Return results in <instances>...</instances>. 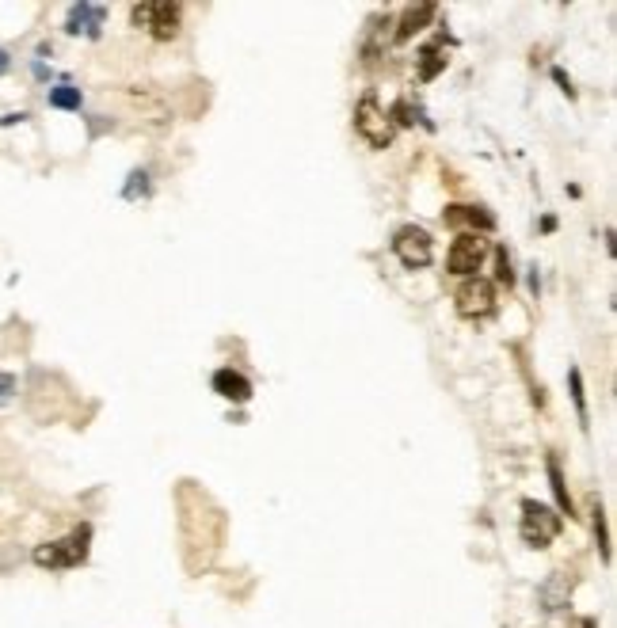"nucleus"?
<instances>
[{
	"mask_svg": "<svg viewBox=\"0 0 617 628\" xmlns=\"http://www.w3.org/2000/svg\"><path fill=\"white\" fill-rule=\"evenodd\" d=\"M446 42H435V46H427L419 54V65H416V73H419V80H435L442 69H446Z\"/></svg>",
	"mask_w": 617,
	"mask_h": 628,
	"instance_id": "ddd939ff",
	"label": "nucleus"
},
{
	"mask_svg": "<svg viewBox=\"0 0 617 628\" xmlns=\"http://www.w3.org/2000/svg\"><path fill=\"white\" fill-rule=\"evenodd\" d=\"M594 537H599L602 556L610 560V533H606V514H602V503H594Z\"/></svg>",
	"mask_w": 617,
	"mask_h": 628,
	"instance_id": "dca6fc26",
	"label": "nucleus"
},
{
	"mask_svg": "<svg viewBox=\"0 0 617 628\" xmlns=\"http://www.w3.org/2000/svg\"><path fill=\"white\" fill-rule=\"evenodd\" d=\"M549 480H552V491H557V503L564 514H571V499H568V488H564V476H560V465L549 458Z\"/></svg>",
	"mask_w": 617,
	"mask_h": 628,
	"instance_id": "2eb2a0df",
	"label": "nucleus"
},
{
	"mask_svg": "<svg viewBox=\"0 0 617 628\" xmlns=\"http://www.w3.org/2000/svg\"><path fill=\"white\" fill-rule=\"evenodd\" d=\"M50 107H61V111H77V107H80V88L57 84V88H50Z\"/></svg>",
	"mask_w": 617,
	"mask_h": 628,
	"instance_id": "4468645a",
	"label": "nucleus"
},
{
	"mask_svg": "<svg viewBox=\"0 0 617 628\" xmlns=\"http://www.w3.org/2000/svg\"><path fill=\"white\" fill-rule=\"evenodd\" d=\"M568 381H571V400H576V407H580V419L587 423V400H583V377H580V370H571Z\"/></svg>",
	"mask_w": 617,
	"mask_h": 628,
	"instance_id": "f3484780",
	"label": "nucleus"
},
{
	"mask_svg": "<svg viewBox=\"0 0 617 628\" xmlns=\"http://www.w3.org/2000/svg\"><path fill=\"white\" fill-rule=\"evenodd\" d=\"M435 19V5H416V8H408L404 12V19L396 24V42H408L416 31H423Z\"/></svg>",
	"mask_w": 617,
	"mask_h": 628,
	"instance_id": "f8f14e48",
	"label": "nucleus"
},
{
	"mask_svg": "<svg viewBox=\"0 0 617 628\" xmlns=\"http://www.w3.org/2000/svg\"><path fill=\"white\" fill-rule=\"evenodd\" d=\"M8 65H12V57H8L5 50H0V77H5V73H8Z\"/></svg>",
	"mask_w": 617,
	"mask_h": 628,
	"instance_id": "aec40b11",
	"label": "nucleus"
},
{
	"mask_svg": "<svg viewBox=\"0 0 617 628\" xmlns=\"http://www.w3.org/2000/svg\"><path fill=\"white\" fill-rule=\"evenodd\" d=\"M103 15H108V12H103L99 5H73L69 8V19H66V31L69 35H99V27H103Z\"/></svg>",
	"mask_w": 617,
	"mask_h": 628,
	"instance_id": "1a4fd4ad",
	"label": "nucleus"
},
{
	"mask_svg": "<svg viewBox=\"0 0 617 628\" xmlns=\"http://www.w3.org/2000/svg\"><path fill=\"white\" fill-rule=\"evenodd\" d=\"M446 225H458V229H480V232H488L496 221H492V213H484L480 206H446Z\"/></svg>",
	"mask_w": 617,
	"mask_h": 628,
	"instance_id": "9d476101",
	"label": "nucleus"
},
{
	"mask_svg": "<svg viewBox=\"0 0 617 628\" xmlns=\"http://www.w3.org/2000/svg\"><path fill=\"white\" fill-rule=\"evenodd\" d=\"M214 393L232 400V404H244L252 396V381L244 374H237V370H218L214 374Z\"/></svg>",
	"mask_w": 617,
	"mask_h": 628,
	"instance_id": "9b49d317",
	"label": "nucleus"
},
{
	"mask_svg": "<svg viewBox=\"0 0 617 628\" xmlns=\"http://www.w3.org/2000/svg\"><path fill=\"white\" fill-rule=\"evenodd\" d=\"M499 283H515V271H510V259H507V252H499Z\"/></svg>",
	"mask_w": 617,
	"mask_h": 628,
	"instance_id": "a211bd4d",
	"label": "nucleus"
},
{
	"mask_svg": "<svg viewBox=\"0 0 617 628\" xmlns=\"http://www.w3.org/2000/svg\"><path fill=\"white\" fill-rule=\"evenodd\" d=\"M12 388H15V377L12 374H0V404L12 396Z\"/></svg>",
	"mask_w": 617,
	"mask_h": 628,
	"instance_id": "6ab92c4d",
	"label": "nucleus"
},
{
	"mask_svg": "<svg viewBox=\"0 0 617 628\" xmlns=\"http://www.w3.org/2000/svg\"><path fill=\"white\" fill-rule=\"evenodd\" d=\"M88 540H92V530L80 526L77 533L61 537V540H50V545H38L35 549V564L38 568H50V571H61V568H77L88 560Z\"/></svg>",
	"mask_w": 617,
	"mask_h": 628,
	"instance_id": "f257e3e1",
	"label": "nucleus"
},
{
	"mask_svg": "<svg viewBox=\"0 0 617 628\" xmlns=\"http://www.w3.org/2000/svg\"><path fill=\"white\" fill-rule=\"evenodd\" d=\"M134 27L149 31L157 42H168L180 35V5H168V0H157V5H134Z\"/></svg>",
	"mask_w": 617,
	"mask_h": 628,
	"instance_id": "7ed1b4c3",
	"label": "nucleus"
},
{
	"mask_svg": "<svg viewBox=\"0 0 617 628\" xmlns=\"http://www.w3.org/2000/svg\"><path fill=\"white\" fill-rule=\"evenodd\" d=\"M519 530H522L526 545L545 549L560 533V514L552 510V507H545V503H538V499H522V522H519Z\"/></svg>",
	"mask_w": 617,
	"mask_h": 628,
	"instance_id": "f03ea898",
	"label": "nucleus"
},
{
	"mask_svg": "<svg viewBox=\"0 0 617 628\" xmlns=\"http://www.w3.org/2000/svg\"><path fill=\"white\" fill-rule=\"evenodd\" d=\"M393 252L404 267H427L431 255H435V244H431V232L419 229V225H404L396 236H393Z\"/></svg>",
	"mask_w": 617,
	"mask_h": 628,
	"instance_id": "423d86ee",
	"label": "nucleus"
},
{
	"mask_svg": "<svg viewBox=\"0 0 617 628\" xmlns=\"http://www.w3.org/2000/svg\"><path fill=\"white\" fill-rule=\"evenodd\" d=\"M454 301L465 320H484L496 313V286L488 283V278H465Z\"/></svg>",
	"mask_w": 617,
	"mask_h": 628,
	"instance_id": "39448f33",
	"label": "nucleus"
},
{
	"mask_svg": "<svg viewBox=\"0 0 617 628\" xmlns=\"http://www.w3.org/2000/svg\"><path fill=\"white\" fill-rule=\"evenodd\" d=\"M571 591H576V568H557L538 591V602L545 613H560L564 605L571 602Z\"/></svg>",
	"mask_w": 617,
	"mask_h": 628,
	"instance_id": "6e6552de",
	"label": "nucleus"
},
{
	"mask_svg": "<svg viewBox=\"0 0 617 628\" xmlns=\"http://www.w3.org/2000/svg\"><path fill=\"white\" fill-rule=\"evenodd\" d=\"M488 259V241L480 232H461L454 248H450V259H446V267H450V274H477L480 263Z\"/></svg>",
	"mask_w": 617,
	"mask_h": 628,
	"instance_id": "0eeeda50",
	"label": "nucleus"
},
{
	"mask_svg": "<svg viewBox=\"0 0 617 628\" xmlns=\"http://www.w3.org/2000/svg\"><path fill=\"white\" fill-rule=\"evenodd\" d=\"M355 129H358V134H363L374 149L393 145V118L381 111V103H377L374 96H363V99H358V107H355Z\"/></svg>",
	"mask_w": 617,
	"mask_h": 628,
	"instance_id": "20e7f679",
	"label": "nucleus"
}]
</instances>
